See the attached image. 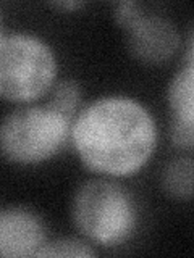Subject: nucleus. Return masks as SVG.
Listing matches in <instances>:
<instances>
[{
	"label": "nucleus",
	"mask_w": 194,
	"mask_h": 258,
	"mask_svg": "<svg viewBox=\"0 0 194 258\" xmlns=\"http://www.w3.org/2000/svg\"><path fill=\"white\" fill-rule=\"evenodd\" d=\"M70 134L81 161L107 176L139 171L157 142L151 113L129 97H104L87 105L71 123Z\"/></svg>",
	"instance_id": "obj_1"
},
{
	"label": "nucleus",
	"mask_w": 194,
	"mask_h": 258,
	"mask_svg": "<svg viewBox=\"0 0 194 258\" xmlns=\"http://www.w3.org/2000/svg\"><path fill=\"white\" fill-rule=\"evenodd\" d=\"M79 232L102 245H118L137 226V207L126 187L109 179H92L76 190L71 205Z\"/></svg>",
	"instance_id": "obj_2"
},
{
	"label": "nucleus",
	"mask_w": 194,
	"mask_h": 258,
	"mask_svg": "<svg viewBox=\"0 0 194 258\" xmlns=\"http://www.w3.org/2000/svg\"><path fill=\"white\" fill-rule=\"evenodd\" d=\"M57 58L45 40L15 32L0 37V97L10 102H32L51 91Z\"/></svg>",
	"instance_id": "obj_3"
},
{
	"label": "nucleus",
	"mask_w": 194,
	"mask_h": 258,
	"mask_svg": "<svg viewBox=\"0 0 194 258\" xmlns=\"http://www.w3.org/2000/svg\"><path fill=\"white\" fill-rule=\"evenodd\" d=\"M70 133L71 121L48 107H18L0 121V153L15 163H40L63 147Z\"/></svg>",
	"instance_id": "obj_4"
},
{
	"label": "nucleus",
	"mask_w": 194,
	"mask_h": 258,
	"mask_svg": "<svg viewBox=\"0 0 194 258\" xmlns=\"http://www.w3.org/2000/svg\"><path fill=\"white\" fill-rule=\"evenodd\" d=\"M128 48L144 63L159 64L172 58L180 47L175 23L162 15L142 13L126 28Z\"/></svg>",
	"instance_id": "obj_5"
},
{
	"label": "nucleus",
	"mask_w": 194,
	"mask_h": 258,
	"mask_svg": "<svg viewBox=\"0 0 194 258\" xmlns=\"http://www.w3.org/2000/svg\"><path fill=\"white\" fill-rule=\"evenodd\" d=\"M45 244L40 218L28 208L0 212V256H36Z\"/></svg>",
	"instance_id": "obj_6"
},
{
	"label": "nucleus",
	"mask_w": 194,
	"mask_h": 258,
	"mask_svg": "<svg viewBox=\"0 0 194 258\" xmlns=\"http://www.w3.org/2000/svg\"><path fill=\"white\" fill-rule=\"evenodd\" d=\"M168 103L172 107L173 118L194 123V70L192 63L175 75L168 87Z\"/></svg>",
	"instance_id": "obj_7"
},
{
	"label": "nucleus",
	"mask_w": 194,
	"mask_h": 258,
	"mask_svg": "<svg viewBox=\"0 0 194 258\" xmlns=\"http://www.w3.org/2000/svg\"><path fill=\"white\" fill-rule=\"evenodd\" d=\"M192 160L189 157L175 158L164 168L162 185L168 196L188 200L192 196Z\"/></svg>",
	"instance_id": "obj_8"
},
{
	"label": "nucleus",
	"mask_w": 194,
	"mask_h": 258,
	"mask_svg": "<svg viewBox=\"0 0 194 258\" xmlns=\"http://www.w3.org/2000/svg\"><path fill=\"white\" fill-rule=\"evenodd\" d=\"M81 102V89L75 81H62L52 91L51 100L45 105L51 110L60 113L68 121H75L78 105Z\"/></svg>",
	"instance_id": "obj_9"
},
{
	"label": "nucleus",
	"mask_w": 194,
	"mask_h": 258,
	"mask_svg": "<svg viewBox=\"0 0 194 258\" xmlns=\"http://www.w3.org/2000/svg\"><path fill=\"white\" fill-rule=\"evenodd\" d=\"M95 250L86 242L78 239H59L54 242H45L36 256H94Z\"/></svg>",
	"instance_id": "obj_10"
},
{
	"label": "nucleus",
	"mask_w": 194,
	"mask_h": 258,
	"mask_svg": "<svg viewBox=\"0 0 194 258\" xmlns=\"http://www.w3.org/2000/svg\"><path fill=\"white\" fill-rule=\"evenodd\" d=\"M192 124L189 121H183V119H178L173 118L172 121V142L175 147L178 149H184V150H191L192 149V141H194V136H192Z\"/></svg>",
	"instance_id": "obj_11"
},
{
	"label": "nucleus",
	"mask_w": 194,
	"mask_h": 258,
	"mask_svg": "<svg viewBox=\"0 0 194 258\" xmlns=\"http://www.w3.org/2000/svg\"><path fill=\"white\" fill-rule=\"evenodd\" d=\"M144 12L141 10V5L133 2V0H125L115 5V18L117 23L121 28H128L129 24H133Z\"/></svg>",
	"instance_id": "obj_12"
},
{
	"label": "nucleus",
	"mask_w": 194,
	"mask_h": 258,
	"mask_svg": "<svg viewBox=\"0 0 194 258\" xmlns=\"http://www.w3.org/2000/svg\"><path fill=\"white\" fill-rule=\"evenodd\" d=\"M52 5L59 7V8H79L81 5H83V2H78V0H75V2H55Z\"/></svg>",
	"instance_id": "obj_13"
},
{
	"label": "nucleus",
	"mask_w": 194,
	"mask_h": 258,
	"mask_svg": "<svg viewBox=\"0 0 194 258\" xmlns=\"http://www.w3.org/2000/svg\"><path fill=\"white\" fill-rule=\"evenodd\" d=\"M4 36V32H2V20H0V37Z\"/></svg>",
	"instance_id": "obj_14"
}]
</instances>
